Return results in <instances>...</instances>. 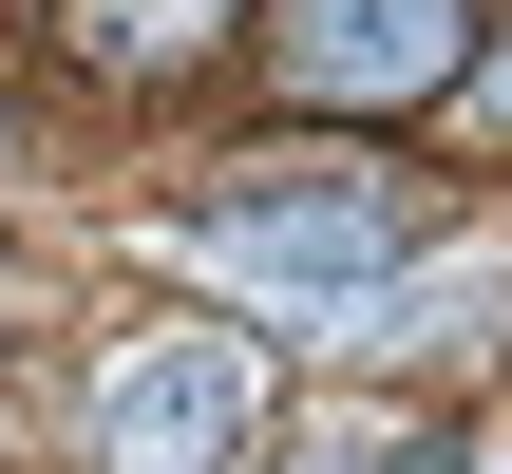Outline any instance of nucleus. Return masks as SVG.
I'll return each mask as SVG.
<instances>
[{
	"mask_svg": "<svg viewBox=\"0 0 512 474\" xmlns=\"http://www.w3.org/2000/svg\"><path fill=\"white\" fill-rule=\"evenodd\" d=\"M323 474H342V456H323Z\"/></svg>",
	"mask_w": 512,
	"mask_h": 474,
	"instance_id": "obj_7",
	"label": "nucleus"
},
{
	"mask_svg": "<svg viewBox=\"0 0 512 474\" xmlns=\"http://www.w3.org/2000/svg\"><path fill=\"white\" fill-rule=\"evenodd\" d=\"M57 19H76V38H95L114 76H171V57H209V38H228L247 0H57Z\"/></svg>",
	"mask_w": 512,
	"mask_h": 474,
	"instance_id": "obj_4",
	"label": "nucleus"
},
{
	"mask_svg": "<svg viewBox=\"0 0 512 474\" xmlns=\"http://www.w3.org/2000/svg\"><path fill=\"white\" fill-rule=\"evenodd\" d=\"M266 76L304 114H418L475 76V0H266Z\"/></svg>",
	"mask_w": 512,
	"mask_h": 474,
	"instance_id": "obj_3",
	"label": "nucleus"
},
{
	"mask_svg": "<svg viewBox=\"0 0 512 474\" xmlns=\"http://www.w3.org/2000/svg\"><path fill=\"white\" fill-rule=\"evenodd\" d=\"M171 247H190L209 285L285 304V323H361V304L399 285V247H418V190H399V171H304V190H190V209H171Z\"/></svg>",
	"mask_w": 512,
	"mask_h": 474,
	"instance_id": "obj_1",
	"label": "nucleus"
},
{
	"mask_svg": "<svg viewBox=\"0 0 512 474\" xmlns=\"http://www.w3.org/2000/svg\"><path fill=\"white\" fill-rule=\"evenodd\" d=\"M456 95H494V114H512V57H475V76H456Z\"/></svg>",
	"mask_w": 512,
	"mask_h": 474,
	"instance_id": "obj_5",
	"label": "nucleus"
},
{
	"mask_svg": "<svg viewBox=\"0 0 512 474\" xmlns=\"http://www.w3.org/2000/svg\"><path fill=\"white\" fill-rule=\"evenodd\" d=\"M266 456V342L247 323H171L95 380V474H247Z\"/></svg>",
	"mask_w": 512,
	"mask_h": 474,
	"instance_id": "obj_2",
	"label": "nucleus"
},
{
	"mask_svg": "<svg viewBox=\"0 0 512 474\" xmlns=\"http://www.w3.org/2000/svg\"><path fill=\"white\" fill-rule=\"evenodd\" d=\"M475 474H512V456H475Z\"/></svg>",
	"mask_w": 512,
	"mask_h": 474,
	"instance_id": "obj_6",
	"label": "nucleus"
}]
</instances>
